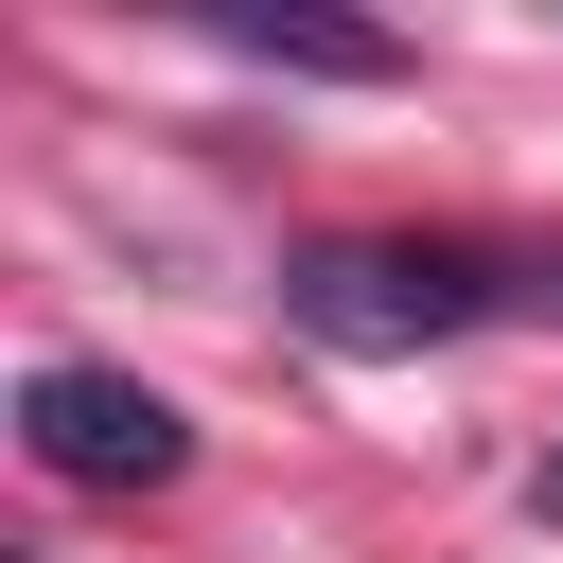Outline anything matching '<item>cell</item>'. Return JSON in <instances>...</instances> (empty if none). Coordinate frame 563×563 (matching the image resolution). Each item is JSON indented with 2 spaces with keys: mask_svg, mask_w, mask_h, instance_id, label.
Returning a JSON list of instances; mask_svg holds the SVG:
<instances>
[{
  "mask_svg": "<svg viewBox=\"0 0 563 563\" xmlns=\"http://www.w3.org/2000/svg\"><path fill=\"white\" fill-rule=\"evenodd\" d=\"M493 282L457 264V246H299L282 264V317L317 334V352H422V334H457Z\"/></svg>",
  "mask_w": 563,
  "mask_h": 563,
  "instance_id": "obj_1",
  "label": "cell"
},
{
  "mask_svg": "<svg viewBox=\"0 0 563 563\" xmlns=\"http://www.w3.org/2000/svg\"><path fill=\"white\" fill-rule=\"evenodd\" d=\"M18 440H35V475H70V493H158V475L194 457V422H176L141 369H88V352H53V369L18 387Z\"/></svg>",
  "mask_w": 563,
  "mask_h": 563,
  "instance_id": "obj_2",
  "label": "cell"
},
{
  "mask_svg": "<svg viewBox=\"0 0 563 563\" xmlns=\"http://www.w3.org/2000/svg\"><path fill=\"white\" fill-rule=\"evenodd\" d=\"M229 53H264V70H317V88H387V70H405L369 18H299V0H246V18H229Z\"/></svg>",
  "mask_w": 563,
  "mask_h": 563,
  "instance_id": "obj_3",
  "label": "cell"
},
{
  "mask_svg": "<svg viewBox=\"0 0 563 563\" xmlns=\"http://www.w3.org/2000/svg\"><path fill=\"white\" fill-rule=\"evenodd\" d=\"M545 528H563V457H545Z\"/></svg>",
  "mask_w": 563,
  "mask_h": 563,
  "instance_id": "obj_4",
  "label": "cell"
}]
</instances>
